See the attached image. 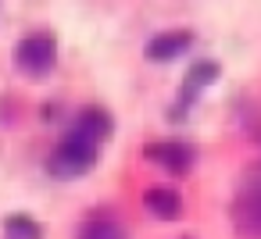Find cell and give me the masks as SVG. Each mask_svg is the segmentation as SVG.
Segmentation results:
<instances>
[{"instance_id":"cell-1","label":"cell","mask_w":261,"mask_h":239,"mask_svg":"<svg viewBox=\"0 0 261 239\" xmlns=\"http://www.w3.org/2000/svg\"><path fill=\"white\" fill-rule=\"evenodd\" d=\"M93 164H97V146H90V143H83V139H75V136H65V139L58 143V150L50 154L47 171H50L54 178H75V175L90 171Z\"/></svg>"},{"instance_id":"cell-2","label":"cell","mask_w":261,"mask_h":239,"mask_svg":"<svg viewBox=\"0 0 261 239\" xmlns=\"http://www.w3.org/2000/svg\"><path fill=\"white\" fill-rule=\"evenodd\" d=\"M54 54H58L54 36L33 33V36L18 40V47H15V65H18L25 75H47L50 65H54Z\"/></svg>"},{"instance_id":"cell-3","label":"cell","mask_w":261,"mask_h":239,"mask_svg":"<svg viewBox=\"0 0 261 239\" xmlns=\"http://www.w3.org/2000/svg\"><path fill=\"white\" fill-rule=\"evenodd\" d=\"M232 225L243 239H261V178L247 182L232 200Z\"/></svg>"},{"instance_id":"cell-4","label":"cell","mask_w":261,"mask_h":239,"mask_svg":"<svg viewBox=\"0 0 261 239\" xmlns=\"http://www.w3.org/2000/svg\"><path fill=\"white\" fill-rule=\"evenodd\" d=\"M218 61H197L190 72H186V79H182V86H179V107L172 111V122H182L186 118V107H193V100L200 97V89H207L215 79H218Z\"/></svg>"},{"instance_id":"cell-5","label":"cell","mask_w":261,"mask_h":239,"mask_svg":"<svg viewBox=\"0 0 261 239\" xmlns=\"http://www.w3.org/2000/svg\"><path fill=\"white\" fill-rule=\"evenodd\" d=\"M143 154H147L154 164L168 168V175H186V171L193 168V161H197V150H193L190 143H182V139H158V143H147Z\"/></svg>"},{"instance_id":"cell-6","label":"cell","mask_w":261,"mask_h":239,"mask_svg":"<svg viewBox=\"0 0 261 239\" xmlns=\"http://www.w3.org/2000/svg\"><path fill=\"white\" fill-rule=\"evenodd\" d=\"M111 129H115V125H111V114H108V111H100V107H86V111L75 114L68 136H75V139L97 146V143H104V139L111 136Z\"/></svg>"},{"instance_id":"cell-7","label":"cell","mask_w":261,"mask_h":239,"mask_svg":"<svg viewBox=\"0 0 261 239\" xmlns=\"http://www.w3.org/2000/svg\"><path fill=\"white\" fill-rule=\"evenodd\" d=\"M190 43H193V33L190 29H172V33H161V36H154L150 43H147V61H158V65H165V61H175L179 54H186L190 50Z\"/></svg>"},{"instance_id":"cell-8","label":"cell","mask_w":261,"mask_h":239,"mask_svg":"<svg viewBox=\"0 0 261 239\" xmlns=\"http://www.w3.org/2000/svg\"><path fill=\"white\" fill-rule=\"evenodd\" d=\"M143 203H147V211H150L154 218H161V221H175V218L182 214V196H179L172 186H150V189L143 193Z\"/></svg>"},{"instance_id":"cell-9","label":"cell","mask_w":261,"mask_h":239,"mask_svg":"<svg viewBox=\"0 0 261 239\" xmlns=\"http://www.w3.org/2000/svg\"><path fill=\"white\" fill-rule=\"evenodd\" d=\"M4 232H8V239H43V228L33 218H25V214H11Z\"/></svg>"},{"instance_id":"cell-10","label":"cell","mask_w":261,"mask_h":239,"mask_svg":"<svg viewBox=\"0 0 261 239\" xmlns=\"http://www.w3.org/2000/svg\"><path fill=\"white\" fill-rule=\"evenodd\" d=\"M79 239H125V232H122L115 221H108V218H93V221L79 232Z\"/></svg>"}]
</instances>
